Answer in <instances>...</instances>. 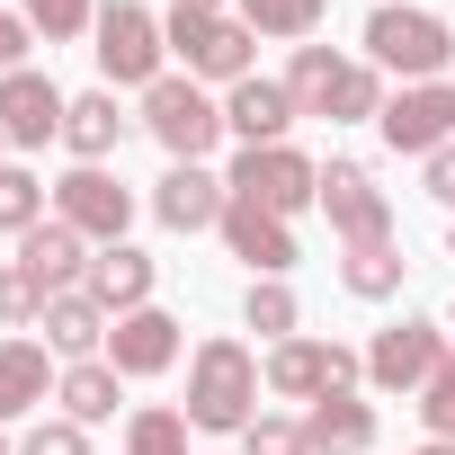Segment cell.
I'll list each match as a JSON object with an SVG mask.
<instances>
[{
    "label": "cell",
    "instance_id": "ac0fdd59",
    "mask_svg": "<svg viewBox=\"0 0 455 455\" xmlns=\"http://www.w3.org/2000/svg\"><path fill=\"white\" fill-rule=\"evenodd\" d=\"M223 134H242V152H259V143H286L295 134V99H286V81H233L223 90Z\"/></svg>",
    "mask_w": 455,
    "mask_h": 455
},
{
    "label": "cell",
    "instance_id": "ffe728a7",
    "mask_svg": "<svg viewBox=\"0 0 455 455\" xmlns=\"http://www.w3.org/2000/svg\"><path fill=\"white\" fill-rule=\"evenodd\" d=\"M36 331H45V348H54L63 366H81V357H108V331H116V322H108V304L81 286V295H54Z\"/></svg>",
    "mask_w": 455,
    "mask_h": 455
},
{
    "label": "cell",
    "instance_id": "4dcf8cb0",
    "mask_svg": "<svg viewBox=\"0 0 455 455\" xmlns=\"http://www.w3.org/2000/svg\"><path fill=\"white\" fill-rule=\"evenodd\" d=\"M384 99H393V90H384V72H375V63H348V81H339V108H331V125H375V116H384Z\"/></svg>",
    "mask_w": 455,
    "mask_h": 455
},
{
    "label": "cell",
    "instance_id": "9c48e42d",
    "mask_svg": "<svg viewBox=\"0 0 455 455\" xmlns=\"http://www.w3.org/2000/svg\"><path fill=\"white\" fill-rule=\"evenodd\" d=\"M446 357H455V348H446V322L402 313V322H384V331H375V348H366V384H375V393H411V402H419V384H428Z\"/></svg>",
    "mask_w": 455,
    "mask_h": 455
},
{
    "label": "cell",
    "instance_id": "836d02e7",
    "mask_svg": "<svg viewBox=\"0 0 455 455\" xmlns=\"http://www.w3.org/2000/svg\"><path fill=\"white\" fill-rule=\"evenodd\" d=\"M411 411H419V428H428V437H455V357L419 384V402H411Z\"/></svg>",
    "mask_w": 455,
    "mask_h": 455
},
{
    "label": "cell",
    "instance_id": "3957f363",
    "mask_svg": "<svg viewBox=\"0 0 455 455\" xmlns=\"http://www.w3.org/2000/svg\"><path fill=\"white\" fill-rule=\"evenodd\" d=\"M161 36H170V54L188 63V81H223V90H233V81H251V28L233 19V10H188V0H179V10L161 19Z\"/></svg>",
    "mask_w": 455,
    "mask_h": 455
},
{
    "label": "cell",
    "instance_id": "74e56055",
    "mask_svg": "<svg viewBox=\"0 0 455 455\" xmlns=\"http://www.w3.org/2000/svg\"><path fill=\"white\" fill-rule=\"evenodd\" d=\"M419 455H455V437H428V446H419Z\"/></svg>",
    "mask_w": 455,
    "mask_h": 455
},
{
    "label": "cell",
    "instance_id": "b9f144b4",
    "mask_svg": "<svg viewBox=\"0 0 455 455\" xmlns=\"http://www.w3.org/2000/svg\"><path fill=\"white\" fill-rule=\"evenodd\" d=\"M446 331H455V313H446Z\"/></svg>",
    "mask_w": 455,
    "mask_h": 455
},
{
    "label": "cell",
    "instance_id": "4316f807",
    "mask_svg": "<svg viewBox=\"0 0 455 455\" xmlns=\"http://www.w3.org/2000/svg\"><path fill=\"white\" fill-rule=\"evenodd\" d=\"M242 322H251L259 339H295V331H304V304H295V286H286V277H251Z\"/></svg>",
    "mask_w": 455,
    "mask_h": 455
},
{
    "label": "cell",
    "instance_id": "ab89813d",
    "mask_svg": "<svg viewBox=\"0 0 455 455\" xmlns=\"http://www.w3.org/2000/svg\"><path fill=\"white\" fill-rule=\"evenodd\" d=\"M446 259H455V233H446Z\"/></svg>",
    "mask_w": 455,
    "mask_h": 455
},
{
    "label": "cell",
    "instance_id": "6da1fadb",
    "mask_svg": "<svg viewBox=\"0 0 455 455\" xmlns=\"http://www.w3.org/2000/svg\"><path fill=\"white\" fill-rule=\"evenodd\" d=\"M251 419H259V357L242 339H196V357H188V428L242 437Z\"/></svg>",
    "mask_w": 455,
    "mask_h": 455
},
{
    "label": "cell",
    "instance_id": "7a4b0ae2",
    "mask_svg": "<svg viewBox=\"0 0 455 455\" xmlns=\"http://www.w3.org/2000/svg\"><path fill=\"white\" fill-rule=\"evenodd\" d=\"M366 63H375L384 81L402 72V90H411V81H446V63H455V28H446L437 10L384 0V10H366Z\"/></svg>",
    "mask_w": 455,
    "mask_h": 455
},
{
    "label": "cell",
    "instance_id": "9a60e30c",
    "mask_svg": "<svg viewBox=\"0 0 455 455\" xmlns=\"http://www.w3.org/2000/svg\"><path fill=\"white\" fill-rule=\"evenodd\" d=\"M223 205H233V188H223L205 161H170V170H161V188H152V214L170 223V233H214Z\"/></svg>",
    "mask_w": 455,
    "mask_h": 455
},
{
    "label": "cell",
    "instance_id": "52a82bcc",
    "mask_svg": "<svg viewBox=\"0 0 455 455\" xmlns=\"http://www.w3.org/2000/svg\"><path fill=\"white\" fill-rule=\"evenodd\" d=\"M54 214L72 223L90 251H108V242H125V223H134V188H125L108 161H72V170L54 179Z\"/></svg>",
    "mask_w": 455,
    "mask_h": 455
},
{
    "label": "cell",
    "instance_id": "484cf974",
    "mask_svg": "<svg viewBox=\"0 0 455 455\" xmlns=\"http://www.w3.org/2000/svg\"><path fill=\"white\" fill-rule=\"evenodd\" d=\"M402 268H411V259H402L393 242H384V251H348V259H339V286H348L357 304H393V295H402Z\"/></svg>",
    "mask_w": 455,
    "mask_h": 455
},
{
    "label": "cell",
    "instance_id": "e575fe53",
    "mask_svg": "<svg viewBox=\"0 0 455 455\" xmlns=\"http://www.w3.org/2000/svg\"><path fill=\"white\" fill-rule=\"evenodd\" d=\"M19 455H90V428H81V419H63V411H54V419H36V428H28V437H19Z\"/></svg>",
    "mask_w": 455,
    "mask_h": 455
},
{
    "label": "cell",
    "instance_id": "f546056e",
    "mask_svg": "<svg viewBox=\"0 0 455 455\" xmlns=\"http://www.w3.org/2000/svg\"><path fill=\"white\" fill-rule=\"evenodd\" d=\"M19 19H28L45 45H72V36L99 28V0H19Z\"/></svg>",
    "mask_w": 455,
    "mask_h": 455
},
{
    "label": "cell",
    "instance_id": "f1b7e54d",
    "mask_svg": "<svg viewBox=\"0 0 455 455\" xmlns=\"http://www.w3.org/2000/svg\"><path fill=\"white\" fill-rule=\"evenodd\" d=\"M125 455H188V411L143 402V411L125 419Z\"/></svg>",
    "mask_w": 455,
    "mask_h": 455
},
{
    "label": "cell",
    "instance_id": "5b68a950",
    "mask_svg": "<svg viewBox=\"0 0 455 455\" xmlns=\"http://www.w3.org/2000/svg\"><path fill=\"white\" fill-rule=\"evenodd\" d=\"M357 375H366V357L357 348H339V339H277L268 348V366H259V384L277 393V402H331V393H357Z\"/></svg>",
    "mask_w": 455,
    "mask_h": 455
},
{
    "label": "cell",
    "instance_id": "277c9868",
    "mask_svg": "<svg viewBox=\"0 0 455 455\" xmlns=\"http://www.w3.org/2000/svg\"><path fill=\"white\" fill-rule=\"evenodd\" d=\"M143 125H152V143H161L170 161H205V152L223 143V99H205L188 72H161V81L143 90Z\"/></svg>",
    "mask_w": 455,
    "mask_h": 455
},
{
    "label": "cell",
    "instance_id": "f35d334b",
    "mask_svg": "<svg viewBox=\"0 0 455 455\" xmlns=\"http://www.w3.org/2000/svg\"><path fill=\"white\" fill-rule=\"evenodd\" d=\"M188 10H223V0H188Z\"/></svg>",
    "mask_w": 455,
    "mask_h": 455
},
{
    "label": "cell",
    "instance_id": "1f68e13d",
    "mask_svg": "<svg viewBox=\"0 0 455 455\" xmlns=\"http://www.w3.org/2000/svg\"><path fill=\"white\" fill-rule=\"evenodd\" d=\"M0 322H10V331H36L45 322V286L10 259V268H0Z\"/></svg>",
    "mask_w": 455,
    "mask_h": 455
},
{
    "label": "cell",
    "instance_id": "e0dca14e",
    "mask_svg": "<svg viewBox=\"0 0 455 455\" xmlns=\"http://www.w3.org/2000/svg\"><path fill=\"white\" fill-rule=\"evenodd\" d=\"M54 384H63V366H54L45 339H0V428H10V419H36V411L54 402Z\"/></svg>",
    "mask_w": 455,
    "mask_h": 455
},
{
    "label": "cell",
    "instance_id": "603a6c76",
    "mask_svg": "<svg viewBox=\"0 0 455 455\" xmlns=\"http://www.w3.org/2000/svg\"><path fill=\"white\" fill-rule=\"evenodd\" d=\"M233 19L251 36H277V45H313L322 19H331V0H233Z\"/></svg>",
    "mask_w": 455,
    "mask_h": 455
},
{
    "label": "cell",
    "instance_id": "30bf717a",
    "mask_svg": "<svg viewBox=\"0 0 455 455\" xmlns=\"http://www.w3.org/2000/svg\"><path fill=\"white\" fill-rule=\"evenodd\" d=\"M322 214L348 251H384L393 242V196L375 188L366 161H322Z\"/></svg>",
    "mask_w": 455,
    "mask_h": 455
},
{
    "label": "cell",
    "instance_id": "44dd1931",
    "mask_svg": "<svg viewBox=\"0 0 455 455\" xmlns=\"http://www.w3.org/2000/svg\"><path fill=\"white\" fill-rule=\"evenodd\" d=\"M304 446L313 455H375V402H357V393L313 402L304 411Z\"/></svg>",
    "mask_w": 455,
    "mask_h": 455
},
{
    "label": "cell",
    "instance_id": "ba28073f",
    "mask_svg": "<svg viewBox=\"0 0 455 455\" xmlns=\"http://www.w3.org/2000/svg\"><path fill=\"white\" fill-rule=\"evenodd\" d=\"M223 188L268 205V214H304V205H322V161L295 152V143H259V152H242L233 170H223Z\"/></svg>",
    "mask_w": 455,
    "mask_h": 455
},
{
    "label": "cell",
    "instance_id": "4fadbf2b",
    "mask_svg": "<svg viewBox=\"0 0 455 455\" xmlns=\"http://www.w3.org/2000/svg\"><path fill=\"white\" fill-rule=\"evenodd\" d=\"M179 322L161 313V304H143V313H116V331H108V366L125 375V384H152V375H170L179 366Z\"/></svg>",
    "mask_w": 455,
    "mask_h": 455
},
{
    "label": "cell",
    "instance_id": "83f0119b",
    "mask_svg": "<svg viewBox=\"0 0 455 455\" xmlns=\"http://www.w3.org/2000/svg\"><path fill=\"white\" fill-rule=\"evenodd\" d=\"M45 179L28 170V161H0V233H36V223H45Z\"/></svg>",
    "mask_w": 455,
    "mask_h": 455
},
{
    "label": "cell",
    "instance_id": "7402d4cb",
    "mask_svg": "<svg viewBox=\"0 0 455 455\" xmlns=\"http://www.w3.org/2000/svg\"><path fill=\"white\" fill-rule=\"evenodd\" d=\"M116 393H125V375H116L108 357H81V366H63V384H54V402H63V419H81V428H99V419H116Z\"/></svg>",
    "mask_w": 455,
    "mask_h": 455
},
{
    "label": "cell",
    "instance_id": "d4e9b609",
    "mask_svg": "<svg viewBox=\"0 0 455 455\" xmlns=\"http://www.w3.org/2000/svg\"><path fill=\"white\" fill-rule=\"evenodd\" d=\"M63 143H72V161H108V152L125 143V108H116V90H90V99H72V116H63Z\"/></svg>",
    "mask_w": 455,
    "mask_h": 455
},
{
    "label": "cell",
    "instance_id": "7c38bea8",
    "mask_svg": "<svg viewBox=\"0 0 455 455\" xmlns=\"http://www.w3.org/2000/svg\"><path fill=\"white\" fill-rule=\"evenodd\" d=\"M63 116H72V99H63L36 63L0 72V134H10V152H45V143H63Z\"/></svg>",
    "mask_w": 455,
    "mask_h": 455
},
{
    "label": "cell",
    "instance_id": "8d00e7d4",
    "mask_svg": "<svg viewBox=\"0 0 455 455\" xmlns=\"http://www.w3.org/2000/svg\"><path fill=\"white\" fill-rule=\"evenodd\" d=\"M28 45H36V28H28L19 10H0V72H19V63H28Z\"/></svg>",
    "mask_w": 455,
    "mask_h": 455
},
{
    "label": "cell",
    "instance_id": "cb8c5ba5",
    "mask_svg": "<svg viewBox=\"0 0 455 455\" xmlns=\"http://www.w3.org/2000/svg\"><path fill=\"white\" fill-rule=\"evenodd\" d=\"M339 81H348V63H339L331 45H295V63H286L295 116H331V108H339Z\"/></svg>",
    "mask_w": 455,
    "mask_h": 455
},
{
    "label": "cell",
    "instance_id": "60d3db41",
    "mask_svg": "<svg viewBox=\"0 0 455 455\" xmlns=\"http://www.w3.org/2000/svg\"><path fill=\"white\" fill-rule=\"evenodd\" d=\"M0 455H19V446H0Z\"/></svg>",
    "mask_w": 455,
    "mask_h": 455
},
{
    "label": "cell",
    "instance_id": "d6a6232c",
    "mask_svg": "<svg viewBox=\"0 0 455 455\" xmlns=\"http://www.w3.org/2000/svg\"><path fill=\"white\" fill-rule=\"evenodd\" d=\"M242 455H313V446H304V419H277V411H259V419L242 428Z\"/></svg>",
    "mask_w": 455,
    "mask_h": 455
},
{
    "label": "cell",
    "instance_id": "2e32d148",
    "mask_svg": "<svg viewBox=\"0 0 455 455\" xmlns=\"http://www.w3.org/2000/svg\"><path fill=\"white\" fill-rule=\"evenodd\" d=\"M214 233L233 242V259H251V277H286V268H295V233H286V214H268V205H251V196L223 205Z\"/></svg>",
    "mask_w": 455,
    "mask_h": 455
},
{
    "label": "cell",
    "instance_id": "8992f818",
    "mask_svg": "<svg viewBox=\"0 0 455 455\" xmlns=\"http://www.w3.org/2000/svg\"><path fill=\"white\" fill-rule=\"evenodd\" d=\"M90 36H99L90 54H99L108 90H152V81H161V54H170V36H161V19L143 10V0H108Z\"/></svg>",
    "mask_w": 455,
    "mask_h": 455
},
{
    "label": "cell",
    "instance_id": "5bb4252c",
    "mask_svg": "<svg viewBox=\"0 0 455 455\" xmlns=\"http://www.w3.org/2000/svg\"><path fill=\"white\" fill-rule=\"evenodd\" d=\"M90 259H99V251L72 233L63 214H45L36 233H19V268L45 286V304H54V295H81V286H90Z\"/></svg>",
    "mask_w": 455,
    "mask_h": 455
},
{
    "label": "cell",
    "instance_id": "d590c367",
    "mask_svg": "<svg viewBox=\"0 0 455 455\" xmlns=\"http://www.w3.org/2000/svg\"><path fill=\"white\" fill-rule=\"evenodd\" d=\"M419 188H428V196H437V205H446V214H455V143H446V152H428V161H419Z\"/></svg>",
    "mask_w": 455,
    "mask_h": 455
},
{
    "label": "cell",
    "instance_id": "d6986e66",
    "mask_svg": "<svg viewBox=\"0 0 455 455\" xmlns=\"http://www.w3.org/2000/svg\"><path fill=\"white\" fill-rule=\"evenodd\" d=\"M152 286H161V259H152V251H134V242H108V251L90 259V295L108 304V322H116V313H143V304H152Z\"/></svg>",
    "mask_w": 455,
    "mask_h": 455
},
{
    "label": "cell",
    "instance_id": "8fae6325",
    "mask_svg": "<svg viewBox=\"0 0 455 455\" xmlns=\"http://www.w3.org/2000/svg\"><path fill=\"white\" fill-rule=\"evenodd\" d=\"M375 134H384L393 152H411V161L446 152V143H455V81H411V90H393L384 116H375Z\"/></svg>",
    "mask_w": 455,
    "mask_h": 455
}]
</instances>
